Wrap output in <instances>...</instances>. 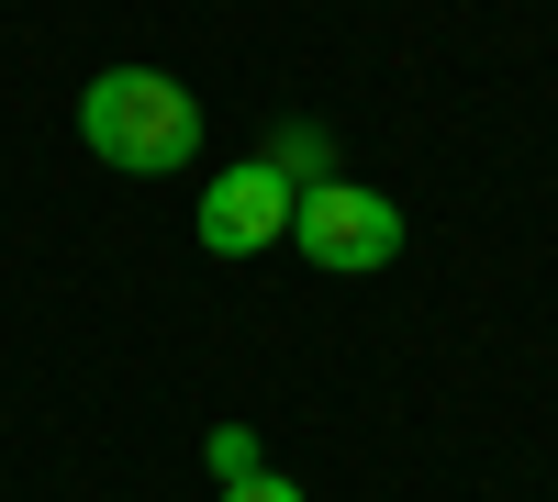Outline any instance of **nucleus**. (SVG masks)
I'll use <instances>...</instances> for the list:
<instances>
[{
    "instance_id": "f257e3e1",
    "label": "nucleus",
    "mask_w": 558,
    "mask_h": 502,
    "mask_svg": "<svg viewBox=\"0 0 558 502\" xmlns=\"http://www.w3.org/2000/svg\"><path fill=\"white\" fill-rule=\"evenodd\" d=\"M78 134H89V157H101V168L168 179V168L202 157V101H191L168 68H101V78L78 89Z\"/></svg>"
},
{
    "instance_id": "f03ea898",
    "label": "nucleus",
    "mask_w": 558,
    "mask_h": 502,
    "mask_svg": "<svg viewBox=\"0 0 558 502\" xmlns=\"http://www.w3.org/2000/svg\"><path fill=\"white\" fill-rule=\"evenodd\" d=\"M291 246L313 268H336V280H380V268L402 257V201L357 191V179H313V191L291 201Z\"/></svg>"
},
{
    "instance_id": "7ed1b4c3",
    "label": "nucleus",
    "mask_w": 558,
    "mask_h": 502,
    "mask_svg": "<svg viewBox=\"0 0 558 502\" xmlns=\"http://www.w3.org/2000/svg\"><path fill=\"white\" fill-rule=\"evenodd\" d=\"M291 179H279L268 157L257 168H223L213 191H202V246L213 257H268V246H291Z\"/></svg>"
},
{
    "instance_id": "20e7f679",
    "label": "nucleus",
    "mask_w": 558,
    "mask_h": 502,
    "mask_svg": "<svg viewBox=\"0 0 558 502\" xmlns=\"http://www.w3.org/2000/svg\"><path fill=\"white\" fill-rule=\"evenodd\" d=\"M257 157L291 179V191H313V179H324V134H313V123H291V134H279V146H257Z\"/></svg>"
},
{
    "instance_id": "39448f33",
    "label": "nucleus",
    "mask_w": 558,
    "mask_h": 502,
    "mask_svg": "<svg viewBox=\"0 0 558 502\" xmlns=\"http://www.w3.org/2000/svg\"><path fill=\"white\" fill-rule=\"evenodd\" d=\"M202 446H213V480H257V469H268V458H257V436H246V425H213Z\"/></svg>"
},
{
    "instance_id": "423d86ee",
    "label": "nucleus",
    "mask_w": 558,
    "mask_h": 502,
    "mask_svg": "<svg viewBox=\"0 0 558 502\" xmlns=\"http://www.w3.org/2000/svg\"><path fill=\"white\" fill-rule=\"evenodd\" d=\"M223 502H302V480H279V469H257V480H223Z\"/></svg>"
}]
</instances>
